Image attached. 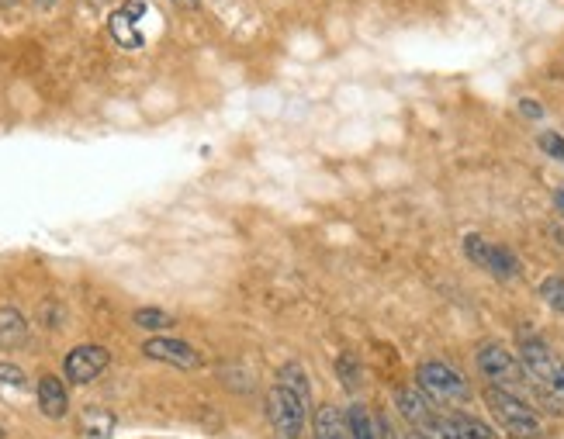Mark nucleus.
I'll return each instance as SVG.
<instances>
[{"label":"nucleus","instance_id":"1","mask_svg":"<svg viewBox=\"0 0 564 439\" xmlns=\"http://www.w3.org/2000/svg\"><path fill=\"white\" fill-rule=\"evenodd\" d=\"M516 357H520L526 377L533 381L547 412L564 415V360L540 336H523Z\"/></svg>","mask_w":564,"mask_h":439},{"label":"nucleus","instance_id":"2","mask_svg":"<svg viewBox=\"0 0 564 439\" xmlns=\"http://www.w3.org/2000/svg\"><path fill=\"white\" fill-rule=\"evenodd\" d=\"M481 398H485V408L492 412V419L506 429V436H513V439H540L544 436V419L533 412V405L526 398L513 395V391L492 388V384H485Z\"/></svg>","mask_w":564,"mask_h":439},{"label":"nucleus","instance_id":"3","mask_svg":"<svg viewBox=\"0 0 564 439\" xmlns=\"http://www.w3.org/2000/svg\"><path fill=\"white\" fill-rule=\"evenodd\" d=\"M475 363H478V374L485 377L492 388H502V391H513V395H526V370L516 353H509L502 343H481L478 353H475Z\"/></svg>","mask_w":564,"mask_h":439},{"label":"nucleus","instance_id":"4","mask_svg":"<svg viewBox=\"0 0 564 439\" xmlns=\"http://www.w3.org/2000/svg\"><path fill=\"white\" fill-rule=\"evenodd\" d=\"M416 384L426 398L436 401V405H468L471 401V384L464 381V374H457V370L443 360L419 363Z\"/></svg>","mask_w":564,"mask_h":439},{"label":"nucleus","instance_id":"5","mask_svg":"<svg viewBox=\"0 0 564 439\" xmlns=\"http://www.w3.org/2000/svg\"><path fill=\"white\" fill-rule=\"evenodd\" d=\"M267 422L277 439H305V422H308V401L284 384H274L267 391Z\"/></svg>","mask_w":564,"mask_h":439},{"label":"nucleus","instance_id":"6","mask_svg":"<svg viewBox=\"0 0 564 439\" xmlns=\"http://www.w3.org/2000/svg\"><path fill=\"white\" fill-rule=\"evenodd\" d=\"M108 363H111V353L104 350V346H94V343L73 346L63 357V381L84 388V384H94L97 377L108 370Z\"/></svg>","mask_w":564,"mask_h":439},{"label":"nucleus","instance_id":"7","mask_svg":"<svg viewBox=\"0 0 564 439\" xmlns=\"http://www.w3.org/2000/svg\"><path fill=\"white\" fill-rule=\"evenodd\" d=\"M142 353H146L149 360L167 363V367H177V370H198L201 363H205L191 343H184V339H170V336L146 339V343H142Z\"/></svg>","mask_w":564,"mask_h":439},{"label":"nucleus","instance_id":"8","mask_svg":"<svg viewBox=\"0 0 564 439\" xmlns=\"http://www.w3.org/2000/svg\"><path fill=\"white\" fill-rule=\"evenodd\" d=\"M35 398H39V408H42L45 419H66V412H70V391H66L63 377H56V374L39 377Z\"/></svg>","mask_w":564,"mask_h":439},{"label":"nucleus","instance_id":"9","mask_svg":"<svg viewBox=\"0 0 564 439\" xmlns=\"http://www.w3.org/2000/svg\"><path fill=\"white\" fill-rule=\"evenodd\" d=\"M395 408L412 429H423L433 419V401L419 388H398L395 391Z\"/></svg>","mask_w":564,"mask_h":439},{"label":"nucleus","instance_id":"10","mask_svg":"<svg viewBox=\"0 0 564 439\" xmlns=\"http://www.w3.org/2000/svg\"><path fill=\"white\" fill-rule=\"evenodd\" d=\"M28 343V319L18 305H0V346L4 350H21Z\"/></svg>","mask_w":564,"mask_h":439},{"label":"nucleus","instance_id":"11","mask_svg":"<svg viewBox=\"0 0 564 439\" xmlns=\"http://www.w3.org/2000/svg\"><path fill=\"white\" fill-rule=\"evenodd\" d=\"M315 439H350V426H347V412H340L336 405H322L315 408Z\"/></svg>","mask_w":564,"mask_h":439},{"label":"nucleus","instance_id":"12","mask_svg":"<svg viewBox=\"0 0 564 439\" xmlns=\"http://www.w3.org/2000/svg\"><path fill=\"white\" fill-rule=\"evenodd\" d=\"M447 422L454 429V439H499L488 422H481L468 412H447Z\"/></svg>","mask_w":564,"mask_h":439},{"label":"nucleus","instance_id":"13","mask_svg":"<svg viewBox=\"0 0 564 439\" xmlns=\"http://www.w3.org/2000/svg\"><path fill=\"white\" fill-rule=\"evenodd\" d=\"M485 270H488V274H492L495 280H513V277H520V260H516V253H513L509 246H495V242H492V249H488Z\"/></svg>","mask_w":564,"mask_h":439},{"label":"nucleus","instance_id":"14","mask_svg":"<svg viewBox=\"0 0 564 439\" xmlns=\"http://www.w3.org/2000/svg\"><path fill=\"white\" fill-rule=\"evenodd\" d=\"M132 322H135V329H146V332L174 329V315L163 312V308H135Z\"/></svg>","mask_w":564,"mask_h":439},{"label":"nucleus","instance_id":"15","mask_svg":"<svg viewBox=\"0 0 564 439\" xmlns=\"http://www.w3.org/2000/svg\"><path fill=\"white\" fill-rule=\"evenodd\" d=\"M347 426H350V439H374V415L360 401H353L347 408Z\"/></svg>","mask_w":564,"mask_h":439},{"label":"nucleus","instance_id":"16","mask_svg":"<svg viewBox=\"0 0 564 439\" xmlns=\"http://www.w3.org/2000/svg\"><path fill=\"white\" fill-rule=\"evenodd\" d=\"M277 384H284V388L295 391V395H302L305 401L312 398V388H308V377H305L302 363H284L281 374H277Z\"/></svg>","mask_w":564,"mask_h":439},{"label":"nucleus","instance_id":"17","mask_svg":"<svg viewBox=\"0 0 564 439\" xmlns=\"http://www.w3.org/2000/svg\"><path fill=\"white\" fill-rule=\"evenodd\" d=\"M336 377H340L343 391H360L364 374H360V363L353 353H340V357H336Z\"/></svg>","mask_w":564,"mask_h":439},{"label":"nucleus","instance_id":"18","mask_svg":"<svg viewBox=\"0 0 564 439\" xmlns=\"http://www.w3.org/2000/svg\"><path fill=\"white\" fill-rule=\"evenodd\" d=\"M132 25H135V21H132L125 11L111 14V35H115V39L122 42V45H129V49H139V45H142V35L135 32Z\"/></svg>","mask_w":564,"mask_h":439},{"label":"nucleus","instance_id":"19","mask_svg":"<svg viewBox=\"0 0 564 439\" xmlns=\"http://www.w3.org/2000/svg\"><path fill=\"white\" fill-rule=\"evenodd\" d=\"M111 429H115V419H111L108 412H101V408H90L84 419V433L94 439H104V436H111Z\"/></svg>","mask_w":564,"mask_h":439},{"label":"nucleus","instance_id":"20","mask_svg":"<svg viewBox=\"0 0 564 439\" xmlns=\"http://www.w3.org/2000/svg\"><path fill=\"white\" fill-rule=\"evenodd\" d=\"M540 298H544L554 312L564 315V277H547L544 284H540Z\"/></svg>","mask_w":564,"mask_h":439},{"label":"nucleus","instance_id":"21","mask_svg":"<svg viewBox=\"0 0 564 439\" xmlns=\"http://www.w3.org/2000/svg\"><path fill=\"white\" fill-rule=\"evenodd\" d=\"M488 249H492V242H485L481 236H475V232L464 236V253H468V260L481 270H485V263H488Z\"/></svg>","mask_w":564,"mask_h":439},{"label":"nucleus","instance_id":"22","mask_svg":"<svg viewBox=\"0 0 564 439\" xmlns=\"http://www.w3.org/2000/svg\"><path fill=\"white\" fill-rule=\"evenodd\" d=\"M0 388H28V377L25 370L18 367V363L11 360H0Z\"/></svg>","mask_w":564,"mask_h":439},{"label":"nucleus","instance_id":"23","mask_svg":"<svg viewBox=\"0 0 564 439\" xmlns=\"http://www.w3.org/2000/svg\"><path fill=\"white\" fill-rule=\"evenodd\" d=\"M537 146L544 149L547 156H554V160L564 163V139H561L558 132H540L537 135Z\"/></svg>","mask_w":564,"mask_h":439},{"label":"nucleus","instance_id":"24","mask_svg":"<svg viewBox=\"0 0 564 439\" xmlns=\"http://www.w3.org/2000/svg\"><path fill=\"white\" fill-rule=\"evenodd\" d=\"M374 439H398L395 429H391V422L385 419V415H374Z\"/></svg>","mask_w":564,"mask_h":439},{"label":"nucleus","instance_id":"25","mask_svg":"<svg viewBox=\"0 0 564 439\" xmlns=\"http://www.w3.org/2000/svg\"><path fill=\"white\" fill-rule=\"evenodd\" d=\"M520 111L526 118H544V108H540L537 101H530V97H523V101H520Z\"/></svg>","mask_w":564,"mask_h":439},{"label":"nucleus","instance_id":"26","mask_svg":"<svg viewBox=\"0 0 564 439\" xmlns=\"http://www.w3.org/2000/svg\"><path fill=\"white\" fill-rule=\"evenodd\" d=\"M554 201H558V208L564 211V187H558V191H554Z\"/></svg>","mask_w":564,"mask_h":439},{"label":"nucleus","instance_id":"27","mask_svg":"<svg viewBox=\"0 0 564 439\" xmlns=\"http://www.w3.org/2000/svg\"><path fill=\"white\" fill-rule=\"evenodd\" d=\"M405 439H430V436H426V433H419V429H412V433L405 436Z\"/></svg>","mask_w":564,"mask_h":439},{"label":"nucleus","instance_id":"28","mask_svg":"<svg viewBox=\"0 0 564 439\" xmlns=\"http://www.w3.org/2000/svg\"><path fill=\"white\" fill-rule=\"evenodd\" d=\"M4 436H7V433H4V426H0V439H4Z\"/></svg>","mask_w":564,"mask_h":439},{"label":"nucleus","instance_id":"29","mask_svg":"<svg viewBox=\"0 0 564 439\" xmlns=\"http://www.w3.org/2000/svg\"><path fill=\"white\" fill-rule=\"evenodd\" d=\"M187 4H194V0H187Z\"/></svg>","mask_w":564,"mask_h":439}]
</instances>
